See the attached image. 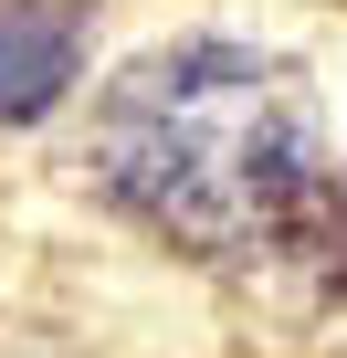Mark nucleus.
<instances>
[{
    "mask_svg": "<svg viewBox=\"0 0 347 358\" xmlns=\"http://www.w3.org/2000/svg\"><path fill=\"white\" fill-rule=\"evenodd\" d=\"M105 201L242 285H347V169L316 127V95L263 43H158L95 106Z\"/></svg>",
    "mask_w": 347,
    "mask_h": 358,
    "instance_id": "f257e3e1",
    "label": "nucleus"
},
{
    "mask_svg": "<svg viewBox=\"0 0 347 358\" xmlns=\"http://www.w3.org/2000/svg\"><path fill=\"white\" fill-rule=\"evenodd\" d=\"M84 64V0H0V127L53 116Z\"/></svg>",
    "mask_w": 347,
    "mask_h": 358,
    "instance_id": "f03ea898",
    "label": "nucleus"
}]
</instances>
